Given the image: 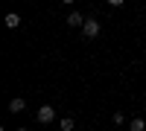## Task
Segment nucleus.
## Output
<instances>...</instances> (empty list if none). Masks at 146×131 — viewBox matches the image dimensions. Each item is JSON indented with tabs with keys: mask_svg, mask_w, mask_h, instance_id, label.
<instances>
[{
	"mask_svg": "<svg viewBox=\"0 0 146 131\" xmlns=\"http://www.w3.org/2000/svg\"><path fill=\"white\" fill-rule=\"evenodd\" d=\"M35 120H38V122H53L56 120V108H53V105H41L38 114H35Z\"/></svg>",
	"mask_w": 146,
	"mask_h": 131,
	"instance_id": "f257e3e1",
	"label": "nucleus"
},
{
	"mask_svg": "<svg viewBox=\"0 0 146 131\" xmlns=\"http://www.w3.org/2000/svg\"><path fill=\"white\" fill-rule=\"evenodd\" d=\"M82 35L85 38H96V35H100V20H85V26H82Z\"/></svg>",
	"mask_w": 146,
	"mask_h": 131,
	"instance_id": "f03ea898",
	"label": "nucleus"
},
{
	"mask_svg": "<svg viewBox=\"0 0 146 131\" xmlns=\"http://www.w3.org/2000/svg\"><path fill=\"white\" fill-rule=\"evenodd\" d=\"M3 23H6L9 29H18L21 26V15H18V12H9V15L3 18Z\"/></svg>",
	"mask_w": 146,
	"mask_h": 131,
	"instance_id": "7ed1b4c3",
	"label": "nucleus"
},
{
	"mask_svg": "<svg viewBox=\"0 0 146 131\" xmlns=\"http://www.w3.org/2000/svg\"><path fill=\"white\" fill-rule=\"evenodd\" d=\"M67 26H85V18L79 15V12H70L67 15Z\"/></svg>",
	"mask_w": 146,
	"mask_h": 131,
	"instance_id": "20e7f679",
	"label": "nucleus"
},
{
	"mask_svg": "<svg viewBox=\"0 0 146 131\" xmlns=\"http://www.w3.org/2000/svg\"><path fill=\"white\" fill-rule=\"evenodd\" d=\"M23 108H27V102H23L21 96H15V99H12V102H9V111H12V114H21Z\"/></svg>",
	"mask_w": 146,
	"mask_h": 131,
	"instance_id": "39448f33",
	"label": "nucleus"
},
{
	"mask_svg": "<svg viewBox=\"0 0 146 131\" xmlns=\"http://www.w3.org/2000/svg\"><path fill=\"white\" fill-rule=\"evenodd\" d=\"M58 128L62 131H73L76 128V120H73V117H62V120H58Z\"/></svg>",
	"mask_w": 146,
	"mask_h": 131,
	"instance_id": "423d86ee",
	"label": "nucleus"
},
{
	"mask_svg": "<svg viewBox=\"0 0 146 131\" xmlns=\"http://www.w3.org/2000/svg\"><path fill=\"white\" fill-rule=\"evenodd\" d=\"M129 128H131V131H146V122L140 120V117H135V120L129 122Z\"/></svg>",
	"mask_w": 146,
	"mask_h": 131,
	"instance_id": "0eeeda50",
	"label": "nucleus"
},
{
	"mask_svg": "<svg viewBox=\"0 0 146 131\" xmlns=\"http://www.w3.org/2000/svg\"><path fill=\"white\" fill-rule=\"evenodd\" d=\"M105 3H111V6H123V0H105Z\"/></svg>",
	"mask_w": 146,
	"mask_h": 131,
	"instance_id": "6e6552de",
	"label": "nucleus"
},
{
	"mask_svg": "<svg viewBox=\"0 0 146 131\" xmlns=\"http://www.w3.org/2000/svg\"><path fill=\"white\" fill-rule=\"evenodd\" d=\"M62 3H67V6H70V3H76V0H62Z\"/></svg>",
	"mask_w": 146,
	"mask_h": 131,
	"instance_id": "1a4fd4ad",
	"label": "nucleus"
},
{
	"mask_svg": "<svg viewBox=\"0 0 146 131\" xmlns=\"http://www.w3.org/2000/svg\"><path fill=\"white\" fill-rule=\"evenodd\" d=\"M18 131H27V128H18Z\"/></svg>",
	"mask_w": 146,
	"mask_h": 131,
	"instance_id": "9d476101",
	"label": "nucleus"
}]
</instances>
